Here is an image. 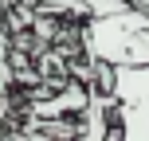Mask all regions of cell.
I'll return each mask as SVG.
<instances>
[{
    "label": "cell",
    "instance_id": "52a82bcc",
    "mask_svg": "<svg viewBox=\"0 0 149 141\" xmlns=\"http://www.w3.org/2000/svg\"><path fill=\"white\" fill-rule=\"evenodd\" d=\"M0 118H4V110H0Z\"/></svg>",
    "mask_w": 149,
    "mask_h": 141
},
{
    "label": "cell",
    "instance_id": "8992f818",
    "mask_svg": "<svg viewBox=\"0 0 149 141\" xmlns=\"http://www.w3.org/2000/svg\"><path fill=\"white\" fill-rule=\"evenodd\" d=\"M122 4H126V8H137V12L149 16V0H122Z\"/></svg>",
    "mask_w": 149,
    "mask_h": 141
},
{
    "label": "cell",
    "instance_id": "6da1fadb",
    "mask_svg": "<svg viewBox=\"0 0 149 141\" xmlns=\"http://www.w3.org/2000/svg\"><path fill=\"white\" fill-rule=\"evenodd\" d=\"M82 51L102 67H149V16L122 8L82 20Z\"/></svg>",
    "mask_w": 149,
    "mask_h": 141
},
{
    "label": "cell",
    "instance_id": "5b68a950",
    "mask_svg": "<svg viewBox=\"0 0 149 141\" xmlns=\"http://www.w3.org/2000/svg\"><path fill=\"white\" fill-rule=\"evenodd\" d=\"M8 78H12V74H8V43H4V35H0V94L8 90Z\"/></svg>",
    "mask_w": 149,
    "mask_h": 141
},
{
    "label": "cell",
    "instance_id": "3957f363",
    "mask_svg": "<svg viewBox=\"0 0 149 141\" xmlns=\"http://www.w3.org/2000/svg\"><path fill=\"white\" fill-rule=\"evenodd\" d=\"M86 98H90V90L82 86V82H71V86H63V94L59 98H51V102H39V106H31L36 114H47V118H59V114H74V110H86Z\"/></svg>",
    "mask_w": 149,
    "mask_h": 141
},
{
    "label": "cell",
    "instance_id": "277c9868",
    "mask_svg": "<svg viewBox=\"0 0 149 141\" xmlns=\"http://www.w3.org/2000/svg\"><path fill=\"white\" fill-rule=\"evenodd\" d=\"M82 8H86V16H110V12H122V0H79Z\"/></svg>",
    "mask_w": 149,
    "mask_h": 141
},
{
    "label": "cell",
    "instance_id": "7a4b0ae2",
    "mask_svg": "<svg viewBox=\"0 0 149 141\" xmlns=\"http://www.w3.org/2000/svg\"><path fill=\"white\" fill-rule=\"evenodd\" d=\"M110 102L118 114V141H149V67H114Z\"/></svg>",
    "mask_w": 149,
    "mask_h": 141
}]
</instances>
